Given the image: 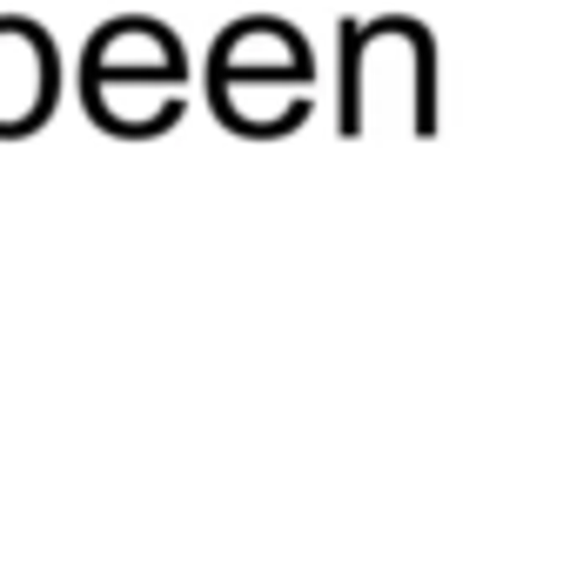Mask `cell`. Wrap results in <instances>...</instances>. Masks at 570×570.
Here are the masks:
<instances>
[{
    "label": "cell",
    "mask_w": 570,
    "mask_h": 570,
    "mask_svg": "<svg viewBox=\"0 0 570 570\" xmlns=\"http://www.w3.org/2000/svg\"><path fill=\"white\" fill-rule=\"evenodd\" d=\"M61 95V55L41 21L0 14V135H21L55 115Z\"/></svg>",
    "instance_id": "cell-1"
},
{
    "label": "cell",
    "mask_w": 570,
    "mask_h": 570,
    "mask_svg": "<svg viewBox=\"0 0 570 570\" xmlns=\"http://www.w3.org/2000/svg\"><path fill=\"white\" fill-rule=\"evenodd\" d=\"M101 75V81H161V88H181L188 81V55L181 41L168 35V21L155 14H115L95 28L88 55H81V81Z\"/></svg>",
    "instance_id": "cell-2"
},
{
    "label": "cell",
    "mask_w": 570,
    "mask_h": 570,
    "mask_svg": "<svg viewBox=\"0 0 570 570\" xmlns=\"http://www.w3.org/2000/svg\"><path fill=\"white\" fill-rule=\"evenodd\" d=\"M228 75H282V81H316V55L309 41L282 21V14H242L222 28L215 55H208V81H228Z\"/></svg>",
    "instance_id": "cell-3"
},
{
    "label": "cell",
    "mask_w": 570,
    "mask_h": 570,
    "mask_svg": "<svg viewBox=\"0 0 570 570\" xmlns=\"http://www.w3.org/2000/svg\"><path fill=\"white\" fill-rule=\"evenodd\" d=\"M208 101L242 135H282V128H296L309 115V88L303 81H282V75H228V81H208Z\"/></svg>",
    "instance_id": "cell-4"
}]
</instances>
